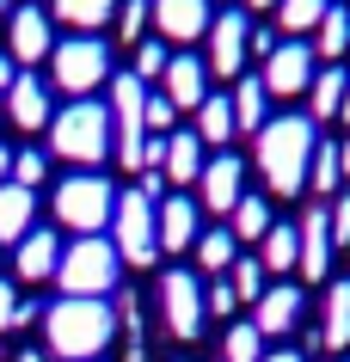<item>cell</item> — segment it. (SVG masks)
I'll list each match as a JSON object with an SVG mask.
<instances>
[{"label":"cell","instance_id":"cell-1","mask_svg":"<svg viewBox=\"0 0 350 362\" xmlns=\"http://www.w3.org/2000/svg\"><path fill=\"white\" fill-rule=\"evenodd\" d=\"M313 148H320V123H313L308 111L271 117V123L258 129V172H264L271 197H295V191H308Z\"/></svg>","mask_w":350,"mask_h":362},{"label":"cell","instance_id":"cell-2","mask_svg":"<svg viewBox=\"0 0 350 362\" xmlns=\"http://www.w3.org/2000/svg\"><path fill=\"white\" fill-rule=\"evenodd\" d=\"M111 338H117V307L111 301L62 295V301L43 313V344H49V356H62V362H98Z\"/></svg>","mask_w":350,"mask_h":362},{"label":"cell","instance_id":"cell-3","mask_svg":"<svg viewBox=\"0 0 350 362\" xmlns=\"http://www.w3.org/2000/svg\"><path fill=\"white\" fill-rule=\"evenodd\" d=\"M49 148H56V160H68V166H98V160L117 148L111 105H98V98L62 105V111L49 117Z\"/></svg>","mask_w":350,"mask_h":362},{"label":"cell","instance_id":"cell-4","mask_svg":"<svg viewBox=\"0 0 350 362\" xmlns=\"http://www.w3.org/2000/svg\"><path fill=\"white\" fill-rule=\"evenodd\" d=\"M117 276H123V258H117V246L105 240V233L74 240V246L62 252V264H56L62 295H80V301H105V295L117 288Z\"/></svg>","mask_w":350,"mask_h":362},{"label":"cell","instance_id":"cell-5","mask_svg":"<svg viewBox=\"0 0 350 362\" xmlns=\"http://www.w3.org/2000/svg\"><path fill=\"white\" fill-rule=\"evenodd\" d=\"M111 246L123 264H154L160 258V203L141 185H129V191H117V215H111Z\"/></svg>","mask_w":350,"mask_h":362},{"label":"cell","instance_id":"cell-6","mask_svg":"<svg viewBox=\"0 0 350 362\" xmlns=\"http://www.w3.org/2000/svg\"><path fill=\"white\" fill-rule=\"evenodd\" d=\"M111 215H117V185L105 172H74V178L56 185V221L74 228L80 240H86V233H105Z\"/></svg>","mask_w":350,"mask_h":362},{"label":"cell","instance_id":"cell-7","mask_svg":"<svg viewBox=\"0 0 350 362\" xmlns=\"http://www.w3.org/2000/svg\"><path fill=\"white\" fill-rule=\"evenodd\" d=\"M49 80H56V93H98V86H111V49L105 37H62L49 49Z\"/></svg>","mask_w":350,"mask_h":362},{"label":"cell","instance_id":"cell-8","mask_svg":"<svg viewBox=\"0 0 350 362\" xmlns=\"http://www.w3.org/2000/svg\"><path fill=\"white\" fill-rule=\"evenodd\" d=\"M160 313H166V332H173L178 344L203 338V325H209L203 276H197V270H166V276H160Z\"/></svg>","mask_w":350,"mask_h":362},{"label":"cell","instance_id":"cell-9","mask_svg":"<svg viewBox=\"0 0 350 362\" xmlns=\"http://www.w3.org/2000/svg\"><path fill=\"white\" fill-rule=\"evenodd\" d=\"M313 74H320V56H313V43H301V37H283L276 43V56L264 62V93L271 98H295V93H308L313 86Z\"/></svg>","mask_w":350,"mask_h":362},{"label":"cell","instance_id":"cell-10","mask_svg":"<svg viewBox=\"0 0 350 362\" xmlns=\"http://www.w3.org/2000/svg\"><path fill=\"white\" fill-rule=\"evenodd\" d=\"M246 43H252V25H246L240 6L233 13H215L209 37H203V68L209 74H240L246 68Z\"/></svg>","mask_w":350,"mask_h":362},{"label":"cell","instance_id":"cell-11","mask_svg":"<svg viewBox=\"0 0 350 362\" xmlns=\"http://www.w3.org/2000/svg\"><path fill=\"white\" fill-rule=\"evenodd\" d=\"M240 197H246V166H240V153H209V160H203V178H197V203L209 215H233Z\"/></svg>","mask_w":350,"mask_h":362},{"label":"cell","instance_id":"cell-12","mask_svg":"<svg viewBox=\"0 0 350 362\" xmlns=\"http://www.w3.org/2000/svg\"><path fill=\"white\" fill-rule=\"evenodd\" d=\"M209 0H154V31L166 43H197V37H209Z\"/></svg>","mask_w":350,"mask_h":362},{"label":"cell","instance_id":"cell-13","mask_svg":"<svg viewBox=\"0 0 350 362\" xmlns=\"http://www.w3.org/2000/svg\"><path fill=\"white\" fill-rule=\"evenodd\" d=\"M6 56L13 62H43L49 56V13L43 6H13L6 13Z\"/></svg>","mask_w":350,"mask_h":362},{"label":"cell","instance_id":"cell-14","mask_svg":"<svg viewBox=\"0 0 350 362\" xmlns=\"http://www.w3.org/2000/svg\"><path fill=\"white\" fill-rule=\"evenodd\" d=\"M295 228H301V264H295L301 283H326V270H332V215L313 203Z\"/></svg>","mask_w":350,"mask_h":362},{"label":"cell","instance_id":"cell-15","mask_svg":"<svg viewBox=\"0 0 350 362\" xmlns=\"http://www.w3.org/2000/svg\"><path fill=\"white\" fill-rule=\"evenodd\" d=\"M301 288L295 283H271L264 295H258V307H252V325L264 332V338H289L295 325H301Z\"/></svg>","mask_w":350,"mask_h":362},{"label":"cell","instance_id":"cell-16","mask_svg":"<svg viewBox=\"0 0 350 362\" xmlns=\"http://www.w3.org/2000/svg\"><path fill=\"white\" fill-rule=\"evenodd\" d=\"M160 93L173 98V111H197V105L209 98V68L197 56H173L166 74H160Z\"/></svg>","mask_w":350,"mask_h":362},{"label":"cell","instance_id":"cell-17","mask_svg":"<svg viewBox=\"0 0 350 362\" xmlns=\"http://www.w3.org/2000/svg\"><path fill=\"white\" fill-rule=\"evenodd\" d=\"M203 141H197V129H173L166 135V160H160V178L166 185H178V191H191L197 178H203Z\"/></svg>","mask_w":350,"mask_h":362},{"label":"cell","instance_id":"cell-18","mask_svg":"<svg viewBox=\"0 0 350 362\" xmlns=\"http://www.w3.org/2000/svg\"><path fill=\"white\" fill-rule=\"evenodd\" d=\"M6 117L19 123V129H49V80L37 74H19L13 86H6Z\"/></svg>","mask_w":350,"mask_h":362},{"label":"cell","instance_id":"cell-19","mask_svg":"<svg viewBox=\"0 0 350 362\" xmlns=\"http://www.w3.org/2000/svg\"><path fill=\"white\" fill-rule=\"evenodd\" d=\"M13 252H19V258H13V264H19V283H49L56 264H62V240L49 228H31Z\"/></svg>","mask_w":350,"mask_h":362},{"label":"cell","instance_id":"cell-20","mask_svg":"<svg viewBox=\"0 0 350 362\" xmlns=\"http://www.w3.org/2000/svg\"><path fill=\"white\" fill-rule=\"evenodd\" d=\"M197 246V197H166L160 203V252H191Z\"/></svg>","mask_w":350,"mask_h":362},{"label":"cell","instance_id":"cell-21","mask_svg":"<svg viewBox=\"0 0 350 362\" xmlns=\"http://www.w3.org/2000/svg\"><path fill=\"white\" fill-rule=\"evenodd\" d=\"M37 221V191H25V185H0V246H19L25 233Z\"/></svg>","mask_w":350,"mask_h":362},{"label":"cell","instance_id":"cell-22","mask_svg":"<svg viewBox=\"0 0 350 362\" xmlns=\"http://www.w3.org/2000/svg\"><path fill=\"white\" fill-rule=\"evenodd\" d=\"M117 6H123V0H49V13H56L74 37H98V31L117 19Z\"/></svg>","mask_w":350,"mask_h":362},{"label":"cell","instance_id":"cell-23","mask_svg":"<svg viewBox=\"0 0 350 362\" xmlns=\"http://www.w3.org/2000/svg\"><path fill=\"white\" fill-rule=\"evenodd\" d=\"M258 264L271 270V276H289L301 264V228L295 221H271V233L258 240Z\"/></svg>","mask_w":350,"mask_h":362},{"label":"cell","instance_id":"cell-24","mask_svg":"<svg viewBox=\"0 0 350 362\" xmlns=\"http://www.w3.org/2000/svg\"><path fill=\"white\" fill-rule=\"evenodd\" d=\"M320 344H326L332 356H344V350H350V276L326 288V320H320Z\"/></svg>","mask_w":350,"mask_h":362},{"label":"cell","instance_id":"cell-25","mask_svg":"<svg viewBox=\"0 0 350 362\" xmlns=\"http://www.w3.org/2000/svg\"><path fill=\"white\" fill-rule=\"evenodd\" d=\"M233 98L228 93H209L203 98V105H197V141H203V148H228L233 141Z\"/></svg>","mask_w":350,"mask_h":362},{"label":"cell","instance_id":"cell-26","mask_svg":"<svg viewBox=\"0 0 350 362\" xmlns=\"http://www.w3.org/2000/svg\"><path fill=\"white\" fill-rule=\"evenodd\" d=\"M228 98H233V129L258 135L264 123H271V117H264V105H271V93H264V80H258V74H246V80H240V86H233Z\"/></svg>","mask_w":350,"mask_h":362},{"label":"cell","instance_id":"cell-27","mask_svg":"<svg viewBox=\"0 0 350 362\" xmlns=\"http://www.w3.org/2000/svg\"><path fill=\"white\" fill-rule=\"evenodd\" d=\"M344 86H350V74L338 68V62L313 74V86H308V117H313V123H326V117H338V105H344Z\"/></svg>","mask_w":350,"mask_h":362},{"label":"cell","instance_id":"cell-28","mask_svg":"<svg viewBox=\"0 0 350 362\" xmlns=\"http://www.w3.org/2000/svg\"><path fill=\"white\" fill-rule=\"evenodd\" d=\"M240 258V240L228 228H203L197 233V276H215V270H233Z\"/></svg>","mask_w":350,"mask_h":362},{"label":"cell","instance_id":"cell-29","mask_svg":"<svg viewBox=\"0 0 350 362\" xmlns=\"http://www.w3.org/2000/svg\"><path fill=\"white\" fill-rule=\"evenodd\" d=\"M326 6L332 0H276V31L283 37H308V31H320Z\"/></svg>","mask_w":350,"mask_h":362},{"label":"cell","instance_id":"cell-30","mask_svg":"<svg viewBox=\"0 0 350 362\" xmlns=\"http://www.w3.org/2000/svg\"><path fill=\"white\" fill-rule=\"evenodd\" d=\"M313 56H326V62L350 56V13L344 6H326V19H320V31H313Z\"/></svg>","mask_w":350,"mask_h":362},{"label":"cell","instance_id":"cell-31","mask_svg":"<svg viewBox=\"0 0 350 362\" xmlns=\"http://www.w3.org/2000/svg\"><path fill=\"white\" fill-rule=\"evenodd\" d=\"M228 233L233 240H264V233H271V203L246 191L240 203H233V215H228Z\"/></svg>","mask_w":350,"mask_h":362},{"label":"cell","instance_id":"cell-32","mask_svg":"<svg viewBox=\"0 0 350 362\" xmlns=\"http://www.w3.org/2000/svg\"><path fill=\"white\" fill-rule=\"evenodd\" d=\"M221 362H264V332L252 320L228 325V344H221Z\"/></svg>","mask_w":350,"mask_h":362},{"label":"cell","instance_id":"cell-33","mask_svg":"<svg viewBox=\"0 0 350 362\" xmlns=\"http://www.w3.org/2000/svg\"><path fill=\"white\" fill-rule=\"evenodd\" d=\"M338 185H344V172H338V141H320V148H313V166H308V191L332 197Z\"/></svg>","mask_w":350,"mask_h":362},{"label":"cell","instance_id":"cell-34","mask_svg":"<svg viewBox=\"0 0 350 362\" xmlns=\"http://www.w3.org/2000/svg\"><path fill=\"white\" fill-rule=\"evenodd\" d=\"M228 283H233V295H240V301H252V307H258V295L271 288V270L258 264V258H233Z\"/></svg>","mask_w":350,"mask_h":362},{"label":"cell","instance_id":"cell-35","mask_svg":"<svg viewBox=\"0 0 350 362\" xmlns=\"http://www.w3.org/2000/svg\"><path fill=\"white\" fill-rule=\"evenodd\" d=\"M166 62H173V49H166V43L141 37V43H136V68H129V74H136L141 86H148V80H160V74H166Z\"/></svg>","mask_w":350,"mask_h":362},{"label":"cell","instance_id":"cell-36","mask_svg":"<svg viewBox=\"0 0 350 362\" xmlns=\"http://www.w3.org/2000/svg\"><path fill=\"white\" fill-rule=\"evenodd\" d=\"M148 19H154L148 0H123V6H117V37H123V43H141V37H148Z\"/></svg>","mask_w":350,"mask_h":362},{"label":"cell","instance_id":"cell-37","mask_svg":"<svg viewBox=\"0 0 350 362\" xmlns=\"http://www.w3.org/2000/svg\"><path fill=\"white\" fill-rule=\"evenodd\" d=\"M43 178H49V153H37V148L13 153V185H25V191H37Z\"/></svg>","mask_w":350,"mask_h":362},{"label":"cell","instance_id":"cell-38","mask_svg":"<svg viewBox=\"0 0 350 362\" xmlns=\"http://www.w3.org/2000/svg\"><path fill=\"white\" fill-rule=\"evenodd\" d=\"M173 98L166 93H148V117H141V123H148V135H173Z\"/></svg>","mask_w":350,"mask_h":362},{"label":"cell","instance_id":"cell-39","mask_svg":"<svg viewBox=\"0 0 350 362\" xmlns=\"http://www.w3.org/2000/svg\"><path fill=\"white\" fill-rule=\"evenodd\" d=\"M332 246H350V191L344 197H338V203H332Z\"/></svg>","mask_w":350,"mask_h":362},{"label":"cell","instance_id":"cell-40","mask_svg":"<svg viewBox=\"0 0 350 362\" xmlns=\"http://www.w3.org/2000/svg\"><path fill=\"white\" fill-rule=\"evenodd\" d=\"M203 301H209V313L221 320V313H233V307H240V295H233V283H209V288H203Z\"/></svg>","mask_w":350,"mask_h":362},{"label":"cell","instance_id":"cell-41","mask_svg":"<svg viewBox=\"0 0 350 362\" xmlns=\"http://www.w3.org/2000/svg\"><path fill=\"white\" fill-rule=\"evenodd\" d=\"M19 288H13V283H6V276H0V332H13V325H19Z\"/></svg>","mask_w":350,"mask_h":362},{"label":"cell","instance_id":"cell-42","mask_svg":"<svg viewBox=\"0 0 350 362\" xmlns=\"http://www.w3.org/2000/svg\"><path fill=\"white\" fill-rule=\"evenodd\" d=\"M13 80H19V62L0 49V98H6V86H13Z\"/></svg>","mask_w":350,"mask_h":362},{"label":"cell","instance_id":"cell-43","mask_svg":"<svg viewBox=\"0 0 350 362\" xmlns=\"http://www.w3.org/2000/svg\"><path fill=\"white\" fill-rule=\"evenodd\" d=\"M264 362H308L301 350H264Z\"/></svg>","mask_w":350,"mask_h":362},{"label":"cell","instance_id":"cell-44","mask_svg":"<svg viewBox=\"0 0 350 362\" xmlns=\"http://www.w3.org/2000/svg\"><path fill=\"white\" fill-rule=\"evenodd\" d=\"M338 172H344V178H350V135H344V141H338Z\"/></svg>","mask_w":350,"mask_h":362},{"label":"cell","instance_id":"cell-45","mask_svg":"<svg viewBox=\"0 0 350 362\" xmlns=\"http://www.w3.org/2000/svg\"><path fill=\"white\" fill-rule=\"evenodd\" d=\"M6 178H13V153L0 148V185H6Z\"/></svg>","mask_w":350,"mask_h":362},{"label":"cell","instance_id":"cell-46","mask_svg":"<svg viewBox=\"0 0 350 362\" xmlns=\"http://www.w3.org/2000/svg\"><path fill=\"white\" fill-rule=\"evenodd\" d=\"M246 13H276V0H246Z\"/></svg>","mask_w":350,"mask_h":362},{"label":"cell","instance_id":"cell-47","mask_svg":"<svg viewBox=\"0 0 350 362\" xmlns=\"http://www.w3.org/2000/svg\"><path fill=\"white\" fill-rule=\"evenodd\" d=\"M338 123H350V86H344V105H338Z\"/></svg>","mask_w":350,"mask_h":362},{"label":"cell","instance_id":"cell-48","mask_svg":"<svg viewBox=\"0 0 350 362\" xmlns=\"http://www.w3.org/2000/svg\"><path fill=\"white\" fill-rule=\"evenodd\" d=\"M19 362H43V356H37V350H25V356H19Z\"/></svg>","mask_w":350,"mask_h":362},{"label":"cell","instance_id":"cell-49","mask_svg":"<svg viewBox=\"0 0 350 362\" xmlns=\"http://www.w3.org/2000/svg\"><path fill=\"white\" fill-rule=\"evenodd\" d=\"M6 13H13V0H0V19H6Z\"/></svg>","mask_w":350,"mask_h":362},{"label":"cell","instance_id":"cell-50","mask_svg":"<svg viewBox=\"0 0 350 362\" xmlns=\"http://www.w3.org/2000/svg\"><path fill=\"white\" fill-rule=\"evenodd\" d=\"M0 105H6V98H0Z\"/></svg>","mask_w":350,"mask_h":362},{"label":"cell","instance_id":"cell-51","mask_svg":"<svg viewBox=\"0 0 350 362\" xmlns=\"http://www.w3.org/2000/svg\"><path fill=\"white\" fill-rule=\"evenodd\" d=\"M178 362H185V356H178Z\"/></svg>","mask_w":350,"mask_h":362},{"label":"cell","instance_id":"cell-52","mask_svg":"<svg viewBox=\"0 0 350 362\" xmlns=\"http://www.w3.org/2000/svg\"><path fill=\"white\" fill-rule=\"evenodd\" d=\"M338 362H344V356H338Z\"/></svg>","mask_w":350,"mask_h":362}]
</instances>
